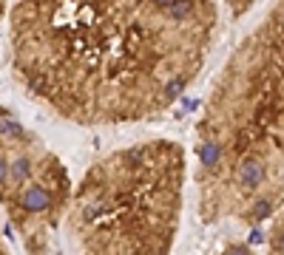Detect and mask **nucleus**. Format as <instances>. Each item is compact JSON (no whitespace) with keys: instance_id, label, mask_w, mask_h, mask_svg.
Wrapping results in <instances>:
<instances>
[{"instance_id":"f03ea898","label":"nucleus","mask_w":284,"mask_h":255,"mask_svg":"<svg viewBox=\"0 0 284 255\" xmlns=\"http://www.w3.org/2000/svg\"><path fill=\"white\" fill-rule=\"evenodd\" d=\"M193 136L205 224L256 227L284 207V3L264 9L225 57Z\"/></svg>"},{"instance_id":"f257e3e1","label":"nucleus","mask_w":284,"mask_h":255,"mask_svg":"<svg viewBox=\"0 0 284 255\" xmlns=\"http://www.w3.org/2000/svg\"><path fill=\"white\" fill-rule=\"evenodd\" d=\"M219 23L210 0H23L6 9L9 71L68 125L159 119L207 65Z\"/></svg>"},{"instance_id":"7ed1b4c3","label":"nucleus","mask_w":284,"mask_h":255,"mask_svg":"<svg viewBox=\"0 0 284 255\" xmlns=\"http://www.w3.org/2000/svg\"><path fill=\"white\" fill-rule=\"evenodd\" d=\"M188 182L182 142L154 136L117 148L74 187L65 230L80 255H168Z\"/></svg>"},{"instance_id":"20e7f679","label":"nucleus","mask_w":284,"mask_h":255,"mask_svg":"<svg viewBox=\"0 0 284 255\" xmlns=\"http://www.w3.org/2000/svg\"><path fill=\"white\" fill-rule=\"evenodd\" d=\"M3 212L26 255H51L60 224L68 216L74 187L63 159L3 108L0 134Z\"/></svg>"},{"instance_id":"0eeeda50","label":"nucleus","mask_w":284,"mask_h":255,"mask_svg":"<svg viewBox=\"0 0 284 255\" xmlns=\"http://www.w3.org/2000/svg\"><path fill=\"white\" fill-rule=\"evenodd\" d=\"M0 255H9V249H6V247H3V252H0Z\"/></svg>"},{"instance_id":"423d86ee","label":"nucleus","mask_w":284,"mask_h":255,"mask_svg":"<svg viewBox=\"0 0 284 255\" xmlns=\"http://www.w3.org/2000/svg\"><path fill=\"white\" fill-rule=\"evenodd\" d=\"M216 255H256L250 247H244V244H227L225 249H219Z\"/></svg>"},{"instance_id":"39448f33","label":"nucleus","mask_w":284,"mask_h":255,"mask_svg":"<svg viewBox=\"0 0 284 255\" xmlns=\"http://www.w3.org/2000/svg\"><path fill=\"white\" fill-rule=\"evenodd\" d=\"M264 255H284V207L270 219V230L264 238Z\"/></svg>"}]
</instances>
